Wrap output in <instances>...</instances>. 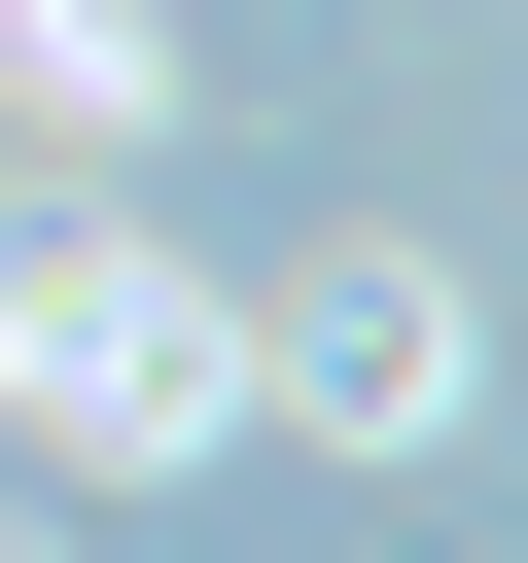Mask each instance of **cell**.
<instances>
[{
	"mask_svg": "<svg viewBox=\"0 0 528 563\" xmlns=\"http://www.w3.org/2000/svg\"><path fill=\"white\" fill-rule=\"evenodd\" d=\"M246 387H282V422H352V457H458L493 317H458V246H317V282L246 317Z\"/></svg>",
	"mask_w": 528,
	"mask_h": 563,
	"instance_id": "cell-2",
	"label": "cell"
},
{
	"mask_svg": "<svg viewBox=\"0 0 528 563\" xmlns=\"http://www.w3.org/2000/svg\"><path fill=\"white\" fill-rule=\"evenodd\" d=\"M0 563H35V528H0Z\"/></svg>",
	"mask_w": 528,
	"mask_h": 563,
	"instance_id": "cell-4",
	"label": "cell"
},
{
	"mask_svg": "<svg viewBox=\"0 0 528 563\" xmlns=\"http://www.w3.org/2000/svg\"><path fill=\"white\" fill-rule=\"evenodd\" d=\"M0 422H70V457H211V422H246V317H211V246H141V211H35V246H0Z\"/></svg>",
	"mask_w": 528,
	"mask_h": 563,
	"instance_id": "cell-1",
	"label": "cell"
},
{
	"mask_svg": "<svg viewBox=\"0 0 528 563\" xmlns=\"http://www.w3.org/2000/svg\"><path fill=\"white\" fill-rule=\"evenodd\" d=\"M176 70H211L176 0H0V106L35 141H176Z\"/></svg>",
	"mask_w": 528,
	"mask_h": 563,
	"instance_id": "cell-3",
	"label": "cell"
}]
</instances>
